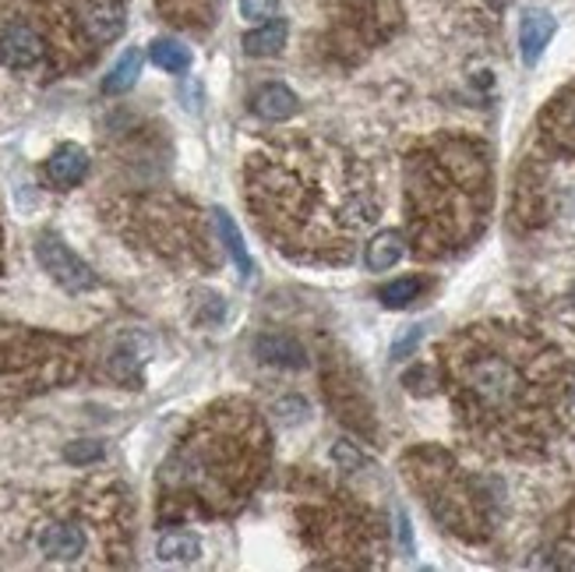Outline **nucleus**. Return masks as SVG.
I'll list each match as a JSON object with an SVG mask.
<instances>
[{"instance_id":"nucleus-1","label":"nucleus","mask_w":575,"mask_h":572,"mask_svg":"<svg viewBox=\"0 0 575 572\" xmlns=\"http://www.w3.org/2000/svg\"><path fill=\"white\" fill-rule=\"evenodd\" d=\"M435 375L476 453L540 459L565 432L575 375L533 325L502 318L462 325L435 346Z\"/></svg>"},{"instance_id":"nucleus-2","label":"nucleus","mask_w":575,"mask_h":572,"mask_svg":"<svg viewBox=\"0 0 575 572\" xmlns=\"http://www.w3.org/2000/svg\"><path fill=\"white\" fill-rule=\"evenodd\" d=\"M241 184L254 227L294 265H349L381 216L375 170L311 131L258 146L244 159Z\"/></svg>"},{"instance_id":"nucleus-3","label":"nucleus","mask_w":575,"mask_h":572,"mask_svg":"<svg viewBox=\"0 0 575 572\" xmlns=\"http://www.w3.org/2000/svg\"><path fill=\"white\" fill-rule=\"evenodd\" d=\"M131 559L135 499L114 477L0 488V569H124Z\"/></svg>"},{"instance_id":"nucleus-4","label":"nucleus","mask_w":575,"mask_h":572,"mask_svg":"<svg viewBox=\"0 0 575 572\" xmlns=\"http://www.w3.org/2000/svg\"><path fill=\"white\" fill-rule=\"evenodd\" d=\"M273 470V427L258 403L222 396L184 424L156 473V519H230L254 499Z\"/></svg>"},{"instance_id":"nucleus-5","label":"nucleus","mask_w":575,"mask_h":572,"mask_svg":"<svg viewBox=\"0 0 575 572\" xmlns=\"http://www.w3.org/2000/svg\"><path fill=\"white\" fill-rule=\"evenodd\" d=\"M494 152L481 135L435 131L403 156V233L417 262H445L484 237Z\"/></svg>"},{"instance_id":"nucleus-6","label":"nucleus","mask_w":575,"mask_h":572,"mask_svg":"<svg viewBox=\"0 0 575 572\" xmlns=\"http://www.w3.org/2000/svg\"><path fill=\"white\" fill-rule=\"evenodd\" d=\"M300 545L322 569H381L389 562V519L378 505L318 470H294L286 481Z\"/></svg>"},{"instance_id":"nucleus-7","label":"nucleus","mask_w":575,"mask_h":572,"mask_svg":"<svg viewBox=\"0 0 575 572\" xmlns=\"http://www.w3.org/2000/svg\"><path fill=\"white\" fill-rule=\"evenodd\" d=\"M100 219L127 248L177 268H219V241L202 205L166 187H131L100 205Z\"/></svg>"},{"instance_id":"nucleus-8","label":"nucleus","mask_w":575,"mask_h":572,"mask_svg":"<svg viewBox=\"0 0 575 572\" xmlns=\"http://www.w3.org/2000/svg\"><path fill=\"white\" fill-rule=\"evenodd\" d=\"M100 54L85 28V0H0V71L64 78Z\"/></svg>"},{"instance_id":"nucleus-9","label":"nucleus","mask_w":575,"mask_h":572,"mask_svg":"<svg viewBox=\"0 0 575 572\" xmlns=\"http://www.w3.org/2000/svg\"><path fill=\"white\" fill-rule=\"evenodd\" d=\"M399 470L445 534L467 540V545H487L494 534L491 491L449 449L413 445L399 459Z\"/></svg>"},{"instance_id":"nucleus-10","label":"nucleus","mask_w":575,"mask_h":572,"mask_svg":"<svg viewBox=\"0 0 575 572\" xmlns=\"http://www.w3.org/2000/svg\"><path fill=\"white\" fill-rule=\"evenodd\" d=\"M89 343L25 325H0V413L89 371Z\"/></svg>"},{"instance_id":"nucleus-11","label":"nucleus","mask_w":575,"mask_h":572,"mask_svg":"<svg viewBox=\"0 0 575 572\" xmlns=\"http://www.w3.org/2000/svg\"><path fill=\"white\" fill-rule=\"evenodd\" d=\"M325 400L329 407L340 413V421L357 427L364 435H375V421H371V403L360 389V381L354 378V368L343 357H329L325 354Z\"/></svg>"},{"instance_id":"nucleus-12","label":"nucleus","mask_w":575,"mask_h":572,"mask_svg":"<svg viewBox=\"0 0 575 572\" xmlns=\"http://www.w3.org/2000/svg\"><path fill=\"white\" fill-rule=\"evenodd\" d=\"M537 146L544 156L575 159V78L557 89L537 117Z\"/></svg>"},{"instance_id":"nucleus-13","label":"nucleus","mask_w":575,"mask_h":572,"mask_svg":"<svg viewBox=\"0 0 575 572\" xmlns=\"http://www.w3.org/2000/svg\"><path fill=\"white\" fill-rule=\"evenodd\" d=\"M36 262L43 265V273L50 276L64 294H89L100 286V276L92 273L89 262L78 259L57 233L36 237Z\"/></svg>"},{"instance_id":"nucleus-14","label":"nucleus","mask_w":575,"mask_h":572,"mask_svg":"<svg viewBox=\"0 0 575 572\" xmlns=\"http://www.w3.org/2000/svg\"><path fill=\"white\" fill-rule=\"evenodd\" d=\"M551 213V195H548V170L544 163H522L519 181H516V202H513V216L519 227H537L544 222Z\"/></svg>"},{"instance_id":"nucleus-15","label":"nucleus","mask_w":575,"mask_h":572,"mask_svg":"<svg viewBox=\"0 0 575 572\" xmlns=\"http://www.w3.org/2000/svg\"><path fill=\"white\" fill-rule=\"evenodd\" d=\"M89 167H92L89 152L82 146H74V141H64V146H57L50 156H46L43 181L54 191H71L89 178Z\"/></svg>"},{"instance_id":"nucleus-16","label":"nucleus","mask_w":575,"mask_h":572,"mask_svg":"<svg viewBox=\"0 0 575 572\" xmlns=\"http://www.w3.org/2000/svg\"><path fill=\"white\" fill-rule=\"evenodd\" d=\"M156 11L170 28L209 32L216 25L219 0H156Z\"/></svg>"},{"instance_id":"nucleus-17","label":"nucleus","mask_w":575,"mask_h":572,"mask_svg":"<svg viewBox=\"0 0 575 572\" xmlns=\"http://www.w3.org/2000/svg\"><path fill=\"white\" fill-rule=\"evenodd\" d=\"M554 28H557V22H554V14L551 11H544V8H530L522 14V25H519V50H522V60L533 64L544 57V50H548V43H551V36H554Z\"/></svg>"},{"instance_id":"nucleus-18","label":"nucleus","mask_w":575,"mask_h":572,"mask_svg":"<svg viewBox=\"0 0 575 572\" xmlns=\"http://www.w3.org/2000/svg\"><path fill=\"white\" fill-rule=\"evenodd\" d=\"M297 95L294 89H286L279 82H268L258 92L251 95V114L265 121V124H279V121H290L297 114Z\"/></svg>"},{"instance_id":"nucleus-19","label":"nucleus","mask_w":575,"mask_h":572,"mask_svg":"<svg viewBox=\"0 0 575 572\" xmlns=\"http://www.w3.org/2000/svg\"><path fill=\"white\" fill-rule=\"evenodd\" d=\"M254 354H258L265 364H276V368H303L308 364V354L294 336H283V332H265V336L254 340Z\"/></svg>"},{"instance_id":"nucleus-20","label":"nucleus","mask_w":575,"mask_h":572,"mask_svg":"<svg viewBox=\"0 0 575 572\" xmlns=\"http://www.w3.org/2000/svg\"><path fill=\"white\" fill-rule=\"evenodd\" d=\"M146 361L149 357L141 354V350H135L131 340H127V343H117L114 350H110L106 361H103V368H106L110 378L120 381V386L141 389V364H146Z\"/></svg>"},{"instance_id":"nucleus-21","label":"nucleus","mask_w":575,"mask_h":572,"mask_svg":"<svg viewBox=\"0 0 575 572\" xmlns=\"http://www.w3.org/2000/svg\"><path fill=\"white\" fill-rule=\"evenodd\" d=\"M403 254H406V233H399V230L375 233L371 241L364 244V262L371 273H389Z\"/></svg>"},{"instance_id":"nucleus-22","label":"nucleus","mask_w":575,"mask_h":572,"mask_svg":"<svg viewBox=\"0 0 575 572\" xmlns=\"http://www.w3.org/2000/svg\"><path fill=\"white\" fill-rule=\"evenodd\" d=\"M286 36H290V25H286L283 19H268L258 28L244 32L241 50L248 57H273V54H279L283 46H286Z\"/></svg>"},{"instance_id":"nucleus-23","label":"nucleus","mask_w":575,"mask_h":572,"mask_svg":"<svg viewBox=\"0 0 575 572\" xmlns=\"http://www.w3.org/2000/svg\"><path fill=\"white\" fill-rule=\"evenodd\" d=\"M156 554L163 562H195L202 554V540H198V534H191V530H170V534L159 537Z\"/></svg>"},{"instance_id":"nucleus-24","label":"nucleus","mask_w":575,"mask_h":572,"mask_svg":"<svg viewBox=\"0 0 575 572\" xmlns=\"http://www.w3.org/2000/svg\"><path fill=\"white\" fill-rule=\"evenodd\" d=\"M138 75H141V50H135V46H131V50H124V57L103 78V92L106 95H124L127 89L138 82Z\"/></svg>"},{"instance_id":"nucleus-25","label":"nucleus","mask_w":575,"mask_h":572,"mask_svg":"<svg viewBox=\"0 0 575 572\" xmlns=\"http://www.w3.org/2000/svg\"><path fill=\"white\" fill-rule=\"evenodd\" d=\"M216 216V230H219V241H222V248L230 251V259L237 262V268H241L244 276H251V254H248V248H244V237H241V230L233 227V219H230V213H222V209H216L212 213Z\"/></svg>"},{"instance_id":"nucleus-26","label":"nucleus","mask_w":575,"mask_h":572,"mask_svg":"<svg viewBox=\"0 0 575 572\" xmlns=\"http://www.w3.org/2000/svg\"><path fill=\"white\" fill-rule=\"evenodd\" d=\"M149 57H152L156 68H163L170 75H184L191 68V50L177 39H156L149 46Z\"/></svg>"},{"instance_id":"nucleus-27","label":"nucleus","mask_w":575,"mask_h":572,"mask_svg":"<svg viewBox=\"0 0 575 572\" xmlns=\"http://www.w3.org/2000/svg\"><path fill=\"white\" fill-rule=\"evenodd\" d=\"M424 290H427V283L421 276H403V279H392V283L381 286L378 297H381V305H386V308L399 311V308L413 305V300H417Z\"/></svg>"},{"instance_id":"nucleus-28","label":"nucleus","mask_w":575,"mask_h":572,"mask_svg":"<svg viewBox=\"0 0 575 572\" xmlns=\"http://www.w3.org/2000/svg\"><path fill=\"white\" fill-rule=\"evenodd\" d=\"M64 459H68V464H74V467H92L95 459H103V442H92V438L74 442V445H68V449H64Z\"/></svg>"},{"instance_id":"nucleus-29","label":"nucleus","mask_w":575,"mask_h":572,"mask_svg":"<svg viewBox=\"0 0 575 572\" xmlns=\"http://www.w3.org/2000/svg\"><path fill=\"white\" fill-rule=\"evenodd\" d=\"M279 0H241V19L248 22H268L276 19Z\"/></svg>"},{"instance_id":"nucleus-30","label":"nucleus","mask_w":575,"mask_h":572,"mask_svg":"<svg viewBox=\"0 0 575 572\" xmlns=\"http://www.w3.org/2000/svg\"><path fill=\"white\" fill-rule=\"evenodd\" d=\"M417 340H421V325H413V329L406 332V336L395 343L392 354H395V357H406V350H410V346H417Z\"/></svg>"},{"instance_id":"nucleus-31","label":"nucleus","mask_w":575,"mask_h":572,"mask_svg":"<svg viewBox=\"0 0 575 572\" xmlns=\"http://www.w3.org/2000/svg\"><path fill=\"white\" fill-rule=\"evenodd\" d=\"M484 4H487L491 11H505L508 4H513V0H484Z\"/></svg>"},{"instance_id":"nucleus-32","label":"nucleus","mask_w":575,"mask_h":572,"mask_svg":"<svg viewBox=\"0 0 575 572\" xmlns=\"http://www.w3.org/2000/svg\"><path fill=\"white\" fill-rule=\"evenodd\" d=\"M0 268H4V230H0Z\"/></svg>"},{"instance_id":"nucleus-33","label":"nucleus","mask_w":575,"mask_h":572,"mask_svg":"<svg viewBox=\"0 0 575 572\" xmlns=\"http://www.w3.org/2000/svg\"><path fill=\"white\" fill-rule=\"evenodd\" d=\"M572 305H575V286H572Z\"/></svg>"}]
</instances>
